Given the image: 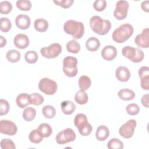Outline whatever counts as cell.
I'll return each mask as SVG.
<instances>
[{
    "instance_id": "6da1fadb",
    "label": "cell",
    "mask_w": 149,
    "mask_h": 149,
    "mask_svg": "<svg viewBox=\"0 0 149 149\" xmlns=\"http://www.w3.org/2000/svg\"><path fill=\"white\" fill-rule=\"evenodd\" d=\"M91 29L101 36L107 34L111 29V23L108 20L102 19L99 16H93L90 20Z\"/></svg>"
},
{
    "instance_id": "7a4b0ae2",
    "label": "cell",
    "mask_w": 149,
    "mask_h": 149,
    "mask_svg": "<svg viewBox=\"0 0 149 149\" xmlns=\"http://www.w3.org/2000/svg\"><path fill=\"white\" fill-rule=\"evenodd\" d=\"M63 30L66 34L72 35L76 40L81 38L84 33V26L83 23L73 20L66 21L63 25Z\"/></svg>"
},
{
    "instance_id": "3957f363",
    "label": "cell",
    "mask_w": 149,
    "mask_h": 149,
    "mask_svg": "<svg viewBox=\"0 0 149 149\" xmlns=\"http://www.w3.org/2000/svg\"><path fill=\"white\" fill-rule=\"evenodd\" d=\"M133 30V27L130 24H122L113 31L112 38L117 43L124 42L132 36Z\"/></svg>"
},
{
    "instance_id": "277c9868",
    "label": "cell",
    "mask_w": 149,
    "mask_h": 149,
    "mask_svg": "<svg viewBox=\"0 0 149 149\" xmlns=\"http://www.w3.org/2000/svg\"><path fill=\"white\" fill-rule=\"evenodd\" d=\"M77 59L73 56H66L63 60V71L69 77L76 76L78 72Z\"/></svg>"
},
{
    "instance_id": "5b68a950",
    "label": "cell",
    "mask_w": 149,
    "mask_h": 149,
    "mask_svg": "<svg viewBox=\"0 0 149 149\" xmlns=\"http://www.w3.org/2000/svg\"><path fill=\"white\" fill-rule=\"evenodd\" d=\"M39 90L46 95H53L57 91L58 86L56 83L47 77L42 78L38 83Z\"/></svg>"
},
{
    "instance_id": "8992f818",
    "label": "cell",
    "mask_w": 149,
    "mask_h": 149,
    "mask_svg": "<svg viewBox=\"0 0 149 149\" xmlns=\"http://www.w3.org/2000/svg\"><path fill=\"white\" fill-rule=\"evenodd\" d=\"M62 52V47L58 43H53L48 47H43L40 49L42 56L47 59H53L57 57Z\"/></svg>"
},
{
    "instance_id": "52a82bcc",
    "label": "cell",
    "mask_w": 149,
    "mask_h": 149,
    "mask_svg": "<svg viewBox=\"0 0 149 149\" xmlns=\"http://www.w3.org/2000/svg\"><path fill=\"white\" fill-rule=\"evenodd\" d=\"M76 139V134L70 128H66L59 132L56 136V143L59 144H64L73 141Z\"/></svg>"
},
{
    "instance_id": "ba28073f",
    "label": "cell",
    "mask_w": 149,
    "mask_h": 149,
    "mask_svg": "<svg viewBox=\"0 0 149 149\" xmlns=\"http://www.w3.org/2000/svg\"><path fill=\"white\" fill-rule=\"evenodd\" d=\"M136 124L137 122L134 119H129L119 128V134L125 139H130L134 134Z\"/></svg>"
},
{
    "instance_id": "9c48e42d",
    "label": "cell",
    "mask_w": 149,
    "mask_h": 149,
    "mask_svg": "<svg viewBox=\"0 0 149 149\" xmlns=\"http://www.w3.org/2000/svg\"><path fill=\"white\" fill-rule=\"evenodd\" d=\"M129 5L126 1H118L116 4V8L113 12L114 17L118 20H123L127 17Z\"/></svg>"
},
{
    "instance_id": "30bf717a",
    "label": "cell",
    "mask_w": 149,
    "mask_h": 149,
    "mask_svg": "<svg viewBox=\"0 0 149 149\" xmlns=\"http://www.w3.org/2000/svg\"><path fill=\"white\" fill-rule=\"evenodd\" d=\"M17 131L16 124L9 120H1L0 121V132L2 134L13 136Z\"/></svg>"
},
{
    "instance_id": "8fae6325",
    "label": "cell",
    "mask_w": 149,
    "mask_h": 149,
    "mask_svg": "<svg viewBox=\"0 0 149 149\" xmlns=\"http://www.w3.org/2000/svg\"><path fill=\"white\" fill-rule=\"evenodd\" d=\"M136 45L143 48H147L149 47V29H144L141 33L136 36L134 39Z\"/></svg>"
},
{
    "instance_id": "7c38bea8",
    "label": "cell",
    "mask_w": 149,
    "mask_h": 149,
    "mask_svg": "<svg viewBox=\"0 0 149 149\" xmlns=\"http://www.w3.org/2000/svg\"><path fill=\"white\" fill-rule=\"evenodd\" d=\"M101 56L106 61H112L117 55L116 48L113 45H107L101 51Z\"/></svg>"
},
{
    "instance_id": "4fadbf2b",
    "label": "cell",
    "mask_w": 149,
    "mask_h": 149,
    "mask_svg": "<svg viewBox=\"0 0 149 149\" xmlns=\"http://www.w3.org/2000/svg\"><path fill=\"white\" fill-rule=\"evenodd\" d=\"M13 42L16 47L22 49L29 46L30 41L29 37L26 34H18L15 37Z\"/></svg>"
},
{
    "instance_id": "5bb4252c",
    "label": "cell",
    "mask_w": 149,
    "mask_h": 149,
    "mask_svg": "<svg viewBox=\"0 0 149 149\" xmlns=\"http://www.w3.org/2000/svg\"><path fill=\"white\" fill-rule=\"evenodd\" d=\"M30 18L26 15H19L15 19L16 26L22 30H26L30 26Z\"/></svg>"
},
{
    "instance_id": "9a60e30c",
    "label": "cell",
    "mask_w": 149,
    "mask_h": 149,
    "mask_svg": "<svg viewBox=\"0 0 149 149\" xmlns=\"http://www.w3.org/2000/svg\"><path fill=\"white\" fill-rule=\"evenodd\" d=\"M116 79L122 82H126L130 77V72L129 70L125 66H119L115 72Z\"/></svg>"
},
{
    "instance_id": "2e32d148",
    "label": "cell",
    "mask_w": 149,
    "mask_h": 149,
    "mask_svg": "<svg viewBox=\"0 0 149 149\" xmlns=\"http://www.w3.org/2000/svg\"><path fill=\"white\" fill-rule=\"evenodd\" d=\"M109 135V129L105 125L99 126L96 130L95 137L96 139L101 141H105Z\"/></svg>"
},
{
    "instance_id": "e0dca14e",
    "label": "cell",
    "mask_w": 149,
    "mask_h": 149,
    "mask_svg": "<svg viewBox=\"0 0 149 149\" xmlns=\"http://www.w3.org/2000/svg\"><path fill=\"white\" fill-rule=\"evenodd\" d=\"M61 107L62 112L65 115H71L76 109L75 104L72 101L68 100L62 102Z\"/></svg>"
},
{
    "instance_id": "ac0fdd59",
    "label": "cell",
    "mask_w": 149,
    "mask_h": 149,
    "mask_svg": "<svg viewBox=\"0 0 149 149\" xmlns=\"http://www.w3.org/2000/svg\"><path fill=\"white\" fill-rule=\"evenodd\" d=\"M86 47L87 50L91 52L96 51L100 47L99 40L95 37H91L87 39L86 42Z\"/></svg>"
},
{
    "instance_id": "d6986e66",
    "label": "cell",
    "mask_w": 149,
    "mask_h": 149,
    "mask_svg": "<svg viewBox=\"0 0 149 149\" xmlns=\"http://www.w3.org/2000/svg\"><path fill=\"white\" fill-rule=\"evenodd\" d=\"M118 95L123 101H129L133 100L135 97V93L130 89L123 88L118 91Z\"/></svg>"
},
{
    "instance_id": "ffe728a7",
    "label": "cell",
    "mask_w": 149,
    "mask_h": 149,
    "mask_svg": "<svg viewBox=\"0 0 149 149\" xmlns=\"http://www.w3.org/2000/svg\"><path fill=\"white\" fill-rule=\"evenodd\" d=\"M74 124L78 130L88 124L87 118L84 113H78L74 119Z\"/></svg>"
},
{
    "instance_id": "44dd1931",
    "label": "cell",
    "mask_w": 149,
    "mask_h": 149,
    "mask_svg": "<svg viewBox=\"0 0 149 149\" xmlns=\"http://www.w3.org/2000/svg\"><path fill=\"white\" fill-rule=\"evenodd\" d=\"M17 105L20 108H23L30 104L29 100V95L26 93H22L19 94L16 100Z\"/></svg>"
},
{
    "instance_id": "7402d4cb",
    "label": "cell",
    "mask_w": 149,
    "mask_h": 149,
    "mask_svg": "<svg viewBox=\"0 0 149 149\" xmlns=\"http://www.w3.org/2000/svg\"><path fill=\"white\" fill-rule=\"evenodd\" d=\"M34 27L38 32H45L48 28V23L44 19H37L34 21Z\"/></svg>"
},
{
    "instance_id": "603a6c76",
    "label": "cell",
    "mask_w": 149,
    "mask_h": 149,
    "mask_svg": "<svg viewBox=\"0 0 149 149\" xmlns=\"http://www.w3.org/2000/svg\"><path fill=\"white\" fill-rule=\"evenodd\" d=\"M6 57L9 62L11 63H16L20 59L21 55L19 51L16 49H10L7 52Z\"/></svg>"
},
{
    "instance_id": "cb8c5ba5",
    "label": "cell",
    "mask_w": 149,
    "mask_h": 149,
    "mask_svg": "<svg viewBox=\"0 0 149 149\" xmlns=\"http://www.w3.org/2000/svg\"><path fill=\"white\" fill-rule=\"evenodd\" d=\"M78 83L80 90L83 91H86L88 90L91 84L90 78L86 75L81 76L79 79Z\"/></svg>"
},
{
    "instance_id": "d4e9b609",
    "label": "cell",
    "mask_w": 149,
    "mask_h": 149,
    "mask_svg": "<svg viewBox=\"0 0 149 149\" xmlns=\"http://www.w3.org/2000/svg\"><path fill=\"white\" fill-rule=\"evenodd\" d=\"M74 100L76 102L80 105H83L88 102V98L87 94L83 90L78 91L74 95Z\"/></svg>"
},
{
    "instance_id": "484cf974",
    "label": "cell",
    "mask_w": 149,
    "mask_h": 149,
    "mask_svg": "<svg viewBox=\"0 0 149 149\" xmlns=\"http://www.w3.org/2000/svg\"><path fill=\"white\" fill-rule=\"evenodd\" d=\"M36 115V111L31 107L26 108L23 112V118L27 122H31L34 119Z\"/></svg>"
},
{
    "instance_id": "4316f807",
    "label": "cell",
    "mask_w": 149,
    "mask_h": 149,
    "mask_svg": "<svg viewBox=\"0 0 149 149\" xmlns=\"http://www.w3.org/2000/svg\"><path fill=\"white\" fill-rule=\"evenodd\" d=\"M37 129L44 137H49L52 132V129L51 126L46 123L40 124L38 126Z\"/></svg>"
},
{
    "instance_id": "83f0119b",
    "label": "cell",
    "mask_w": 149,
    "mask_h": 149,
    "mask_svg": "<svg viewBox=\"0 0 149 149\" xmlns=\"http://www.w3.org/2000/svg\"><path fill=\"white\" fill-rule=\"evenodd\" d=\"M66 49L69 52L77 54L80 50V45L77 41L72 40L66 44Z\"/></svg>"
},
{
    "instance_id": "f1b7e54d",
    "label": "cell",
    "mask_w": 149,
    "mask_h": 149,
    "mask_svg": "<svg viewBox=\"0 0 149 149\" xmlns=\"http://www.w3.org/2000/svg\"><path fill=\"white\" fill-rule=\"evenodd\" d=\"M122 53L125 57L132 61L136 54V48H133L130 46H126L122 48Z\"/></svg>"
},
{
    "instance_id": "f546056e",
    "label": "cell",
    "mask_w": 149,
    "mask_h": 149,
    "mask_svg": "<svg viewBox=\"0 0 149 149\" xmlns=\"http://www.w3.org/2000/svg\"><path fill=\"white\" fill-rule=\"evenodd\" d=\"M43 136L38 130V129H34L31 131L29 136V139L30 142L35 144L40 143L43 139Z\"/></svg>"
},
{
    "instance_id": "4dcf8cb0",
    "label": "cell",
    "mask_w": 149,
    "mask_h": 149,
    "mask_svg": "<svg viewBox=\"0 0 149 149\" xmlns=\"http://www.w3.org/2000/svg\"><path fill=\"white\" fill-rule=\"evenodd\" d=\"M42 113L45 118L47 119H52L54 118L56 115V110L53 106L48 105L42 108Z\"/></svg>"
},
{
    "instance_id": "1f68e13d",
    "label": "cell",
    "mask_w": 149,
    "mask_h": 149,
    "mask_svg": "<svg viewBox=\"0 0 149 149\" xmlns=\"http://www.w3.org/2000/svg\"><path fill=\"white\" fill-rule=\"evenodd\" d=\"M29 100L30 104L34 105H40L44 101V97L38 93H34L29 95Z\"/></svg>"
},
{
    "instance_id": "d6a6232c",
    "label": "cell",
    "mask_w": 149,
    "mask_h": 149,
    "mask_svg": "<svg viewBox=\"0 0 149 149\" xmlns=\"http://www.w3.org/2000/svg\"><path fill=\"white\" fill-rule=\"evenodd\" d=\"M107 147L109 149H122L123 148V143L119 139L113 138L108 141Z\"/></svg>"
},
{
    "instance_id": "836d02e7",
    "label": "cell",
    "mask_w": 149,
    "mask_h": 149,
    "mask_svg": "<svg viewBox=\"0 0 149 149\" xmlns=\"http://www.w3.org/2000/svg\"><path fill=\"white\" fill-rule=\"evenodd\" d=\"M25 61L30 64L35 63L38 60V55L34 51H29L24 55Z\"/></svg>"
},
{
    "instance_id": "e575fe53",
    "label": "cell",
    "mask_w": 149,
    "mask_h": 149,
    "mask_svg": "<svg viewBox=\"0 0 149 149\" xmlns=\"http://www.w3.org/2000/svg\"><path fill=\"white\" fill-rule=\"evenodd\" d=\"M31 3L28 0H19L16 2V7L20 10L29 11L31 8Z\"/></svg>"
},
{
    "instance_id": "d590c367",
    "label": "cell",
    "mask_w": 149,
    "mask_h": 149,
    "mask_svg": "<svg viewBox=\"0 0 149 149\" xmlns=\"http://www.w3.org/2000/svg\"><path fill=\"white\" fill-rule=\"evenodd\" d=\"M12 9V5L10 2L5 1L0 3V12L1 14L7 15L11 12Z\"/></svg>"
},
{
    "instance_id": "8d00e7d4",
    "label": "cell",
    "mask_w": 149,
    "mask_h": 149,
    "mask_svg": "<svg viewBox=\"0 0 149 149\" xmlns=\"http://www.w3.org/2000/svg\"><path fill=\"white\" fill-rule=\"evenodd\" d=\"M0 23H1L0 29L2 31L7 33L10 30L12 27V24H11L10 20L9 19L6 17H1Z\"/></svg>"
},
{
    "instance_id": "74e56055",
    "label": "cell",
    "mask_w": 149,
    "mask_h": 149,
    "mask_svg": "<svg viewBox=\"0 0 149 149\" xmlns=\"http://www.w3.org/2000/svg\"><path fill=\"white\" fill-rule=\"evenodd\" d=\"M126 110L129 115L134 116L139 113L140 111V108L137 104L132 103L127 105Z\"/></svg>"
},
{
    "instance_id": "f35d334b",
    "label": "cell",
    "mask_w": 149,
    "mask_h": 149,
    "mask_svg": "<svg viewBox=\"0 0 149 149\" xmlns=\"http://www.w3.org/2000/svg\"><path fill=\"white\" fill-rule=\"evenodd\" d=\"M10 109V105L9 102L3 99L0 100V115H6Z\"/></svg>"
},
{
    "instance_id": "ab89813d",
    "label": "cell",
    "mask_w": 149,
    "mask_h": 149,
    "mask_svg": "<svg viewBox=\"0 0 149 149\" xmlns=\"http://www.w3.org/2000/svg\"><path fill=\"white\" fill-rule=\"evenodd\" d=\"M1 147L2 149H15L14 142L9 139H3L1 141Z\"/></svg>"
},
{
    "instance_id": "60d3db41",
    "label": "cell",
    "mask_w": 149,
    "mask_h": 149,
    "mask_svg": "<svg viewBox=\"0 0 149 149\" xmlns=\"http://www.w3.org/2000/svg\"><path fill=\"white\" fill-rule=\"evenodd\" d=\"M107 6V2L105 0H96L93 3L94 9L98 12L103 11Z\"/></svg>"
},
{
    "instance_id": "b9f144b4",
    "label": "cell",
    "mask_w": 149,
    "mask_h": 149,
    "mask_svg": "<svg viewBox=\"0 0 149 149\" xmlns=\"http://www.w3.org/2000/svg\"><path fill=\"white\" fill-rule=\"evenodd\" d=\"M54 2L58 6H61L64 9H66L72 6L74 2L73 0H61V1H54Z\"/></svg>"
},
{
    "instance_id": "7bdbcfd3",
    "label": "cell",
    "mask_w": 149,
    "mask_h": 149,
    "mask_svg": "<svg viewBox=\"0 0 149 149\" xmlns=\"http://www.w3.org/2000/svg\"><path fill=\"white\" fill-rule=\"evenodd\" d=\"M144 57V54L143 51L139 48H136V54L134 58L132 60V62L134 63H139L143 61Z\"/></svg>"
},
{
    "instance_id": "ee69618b",
    "label": "cell",
    "mask_w": 149,
    "mask_h": 149,
    "mask_svg": "<svg viewBox=\"0 0 149 149\" xmlns=\"http://www.w3.org/2000/svg\"><path fill=\"white\" fill-rule=\"evenodd\" d=\"M92 130H93L92 126L91 125V124L88 123L87 125H86L85 126H84L83 127L79 130V132L81 136H87L90 134V133L92 132Z\"/></svg>"
},
{
    "instance_id": "f6af8a7d",
    "label": "cell",
    "mask_w": 149,
    "mask_h": 149,
    "mask_svg": "<svg viewBox=\"0 0 149 149\" xmlns=\"http://www.w3.org/2000/svg\"><path fill=\"white\" fill-rule=\"evenodd\" d=\"M139 76L140 79L149 76V68L147 66H141L139 70Z\"/></svg>"
},
{
    "instance_id": "bcb514c9",
    "label": "cell",
    "mask_w": 149,
    "mask_h": 149,
    "mask_svg": "<svg viewBox=\"0 0 149 149\" xmlns=\"http://www.w3.org/2000/svg\"><path fill=\"white\" fill-rule=\"evenodd\" d=\"M141 79L140 85L143 89L146 90H149V76H145Z\"/></svg>"
},
{
    "instance_id": "7dc6e473",
    "label": "cell",
    "mask_w": 149,
    "mask_h": 149,
    "mask_svg": "<svg viewBox=\"0 0 149 149\" xmlns=\"http://www.w3.org/2000/svg\"><path fill=\"white\" fill-rule=\"evenodd\" d=\"M141 102L144 107L147 108H148V94H146L143 95L141 99Z\"/></svg>"
},
{
    "instance_id": "c3c4849f",
    "label": "cell",
    "mask_w": 149,
    "mask_h": 149,
    "mask_svg": "<svg viewBox=\"0 0 149 149\" xmlns=\"http://www.w3.org/2000/svg\"><path fill=\"white\" fill-rule=\"evenodd\" d=\"M149 2L148 1H143L141 4V7L142 10L144 12H148V9H149Z\"/></svg>"
},
{
    "instance_id": "681fc988",
    "label": "cell",
    "mask_w": 149,
    "mask_h": 149,
    "mask_svg": "<svg viewBox=\"0 0 149 149\" xmlns=\"http://www.w3.org/2000/svg\"><path fill=\"white\" fill-rule=\"evenodd\" d=\"M0 39H1V42H0V47L2 48L6 44V40L5 38L3 36H0Z\"/></svg>"
}]
</instances>
